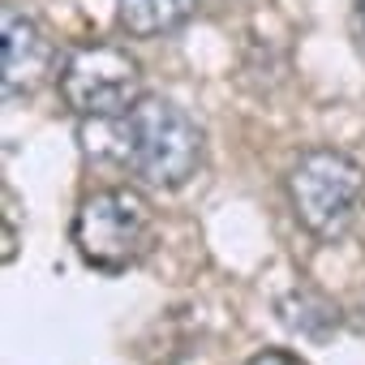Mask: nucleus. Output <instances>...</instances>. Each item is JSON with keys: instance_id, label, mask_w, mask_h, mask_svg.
Returning a JSON list of instances; mask_svg holds the SVG:
<instances>
[{"instance_id": "nucleus-1", "label": "nucleus", "mask_w": 365, "mask_h": 365, "mask_svg": "<svg viewBox=\"0 0 365 365\" xmlns=\"http://www.w3.org/2000/svg\"><path fill=\"white\" fill-rule=\"evenodd\" d=\"M116 159L155 190H180L202 168L207 138L198 120L172 99L142 95L129 112L112 116Z\"/></svg>"}, {"instance_id": "nucleus-2", "label": "nucleus", "mask_w": 365, "mask_h": 365, "mask_svg": "<svg viewBox=\"0 0 365 365\" xmlns=\"http://www.w3.org/2000/svg\"><path fill=\"white\" fill-rule=\"evenodd\" d=\"M365 198V168L331 146L305 150L288 168V202L318 241H339Z\"/></svg>"}, {"instance_id": "nucleus-3", "label": "nucleus", "mask_w": 365, "mask_h": 365, "mask_svg": "<svg viewBox=\"0 0 365 365\" xmlns=\"http://www.w3.org/2000/svg\"><path fill=\"white\" fill-rule=\"evenodd\" d=\"M150 241H155V215L138 190H99L78 207L73 245L82 262H91L95 271L108 275L129 271L150 254Z\"/></svg>"}, {"instance_id": "nucleus-4", "label": "nucleus", "mask_w": 365, "mask_h": 365, "mask_svg": "<svg viewBox=\"0 0 365 365\" xmlns=\"http://www.w3.org/2000/svg\"><path fill=\"white\" fill-rule=\"evenodd\" d=\"M56 82H61V99L86 120H112L142 99V65L116 43L73 48Z\"/></svg>"}, {"instance_id": "nucleus-5", "label": "nucleus", "mask_w": 365, "mask_h": 365, "mask_svg": "<svg viewBox=\"0 0 365 365\" xmlns=\"http://www.w3.org/2000/svg\"><path fill=\"white\" fill-rule=\"evenodd\" d=\"M52 65H56V52L43 26L31 14L9 5L5 18H0V91H5V99L35 95L52 78Z\"/></svg>"}, {"instance_id": "nucleus-6", "label": "nucleus", "mask_w": 365, "mask_h": 365, "mask_svg": "<svg viewBox=\"0 0 365 365\" xmlns=\"http://www.w3.org/2000/svg\"><path fill=\"white\" fill-rule=\"evenodd\" d=\"M194 9H198V0H120L116 18L133 39H155V35L176 31Z\"/></svg>"}, {"instance_id": "nucleus-7", "label": "nucleus", "mask_w": 365, "mask_h": 365, "mask_svg": "<svg viewBox=\"0 0 365 365\" xmlns=\"http://www.w3.org/2000/svg\"><path fill=\"white\" fill-rule=\"evenodd\" d=\"M279 318H284L288 331H297V335H305V339H327V335L339 327V305L327 301V297L314 292V288H297V292H288V297L279 301Z\"/></svg>"}, {"instance_id": "nucleus-8", "label": "nucleus", "mask_w": 365, "mask_h": 365, "mask_svg": "<svg viewBox=\"0 0 365 365\" xmlns=\"http://www.w3.org/2000/svg\"><path fill=\"white\" fill-rule=\"evenodd\" d=\"M250 365H305V361L297 352H288V348H262V352L250 356Z\"/></svg>"}, {"instance_id": "nucleus-9", "label": "nucleus", "mask_w": 365, "mask_h": 365, "mask_svg": "<svg viewBox=\"0 0 365 365\" xmlns=\"http://www.w3.org/2000/svg\"><path fill=\"white\" fill-rule=\"evenodd\" d=\"M361 22H365V9H361Z\"/></svg>"}]
</instances>
